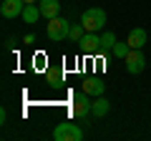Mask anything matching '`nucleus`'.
Listing matches in <instances>:
<instances>
[{
    "instance_id": "nucleus-17",
    "label": "nucleus",
    "mask_w": 151,
    "mask_h": 141,
    "mask_svg": "<svg viewBox=\"0 0 151 141\" xmlns=\"http://www.w3.org/2000/svg\"><path fill=\"white\" fill-rule=\"evenodd\" d=\"M0 121H3V124L8 121V111H5V109H0Z\"/></svg>"
},
{
    "instance_id": "nucleus-12",
    "label": "nucleus",
    "mask_w": 151,
    "mask_h": 141,
    "mask_svg": "<svg viewBox=\"0 0 151 141\" xmlns=\"http://www.w3.org/2000/svg\"><path fill=\"white\" fill-rule=\"evenodd\" d=\"M40 15H43V13H40V8H38L35 3H25V10H23V15H20V18H23L25 23H35Z\"/></svg>"
},
{
    "instance_id": "nucleus-13",
    "label": "nucleus",
    "mask_w": 151,
    "mask_h": 141,
    "mask_svg": "<svg viewBox=\"0 0 151 141\" xmlns=\"http://www.w3.org/2000/svg\"><path fill=\"white\" fill-rule=\"evenodd\" d=\"M116 33H103L101 35V50H108V53H113V48H116Z\"/></svg>"
},
{
    "instance_id": "nucleus-3",
    "label": "nucleus",
    "mask_w": 151,
    "mask_h": 141,
    "mask_svg": "<svg viewBox=\"0 0 151 141\" xmlns=\"http://www.w3.org/2000/svg\"><path fill=\"white\" fill-rule=\"evenodd\" d=\"M53 139L55 141H81L83 131L78 129L73 121H60V124L53 129Z\"/></svg>"
},
{
    "instance_id": "nucleus-6",
    "label": "nucleus",
    "mask_w": 151,
    "mask_h": 141,
    "mask_svg": "<svg viewBox=\"0 0 151 141\" xmlns=\"http://www.w3.org/2000/svg\"><path fill=\"white\" fill-rule=\"evenodd\" d=\"M23 10H25V0H3V3H0V13H3V18H8V20L20 18Z\"/></svg>"
},
{
    "instance_id": "nucleus-1",
    "label": "nucleus",
    "mask_w": 151,
    "mask_h": 141,
    "mask_svg": "<svg viewBox=\"0 0 151 141\" xmlns=\"http://www.w3.org/2000/svg\"><path fill=\"white\" fill-rule=\"evenodd\" d=\"M70 25L73 23H68L65 18H50L48 20V28H45V35H48L50 43H60L63 38H68V33H70Z\"/></svg>"
},
{
    "instance_id": "nucleus-9",
    "label": "nucleus",
    "mask_w": 151,
    "mask_h": 141,
    "mask_svg": "<svg viewBox=\"0 0 151 141\" xmlns=\"http://www.w3.org/2000/svg\"><path fill=\"white\" fill-rule=\"evenodd\" d=\"M38 8H40L43 18H48V20L60 15V3H58V0H40V3H38Z\"/></svg>"
},
{
    "instance_id": "nucleus-4",
    "label": "nucleus",
    "mask_w": 151,
    "mask_h": 141,
    "mask_svg": "<svg viewBox=\"0 0 151 141\" xmlns=\"http://www.w3.org/2000/svg\"><path fill=\"white\" fill-rule=\"evenodd\" d=\"M91 106H93V101H91V96H88L86 91L73 93V98H70V114H73L76 119H86V116L91 114Z\"/></svg>"
},
{
    "instance_id": "nucleus-7",
    "label": "nucleus",
    "mask_w": 151,
    "mask_h": 141,
    "mask_svg": "<svg viewBox=\"0 0 151 141\" xmlns=\"http://www.w3.org/2000/svg\"><path fill=\"white\" fill-rule=\"evenodd\" d=\"M78 45H81V50H83V53H88V55H91V53H98V50H101V35H98V33H88V30H86V35L81 38V43H78Z\"/></svg>"
},
{
    "instance_id": "nucleus-5",
    "label": "nucleus",
    "mask_w": 151,
    "mask_h": 141,
    "mask_svg": "<svg viewBox=\"0 0 151 141\" xmlns=\"http://www.w3.org/2000/svg\"><path fill=\"white\" fill-rule=\"evenodd\" d=\"M126 70H129V73H141V70L146 68V58H144V53H141V48H131V53L126 55Z\"/></svg>"
},
{
    "instance_id": "nucleus-18",
    "label": "nucleus",
    "mask_w": 151,
    "mask_h": 141,
    "mask_svg": "<svg viewBox=\"0 0 151 141\" xmlns=\"http://www.w3.org/2000/svg\"><path fill=\"white\" fill-rule=\"evenodd\" d=\"M25 3H40V0H25Z\"/></svg>"
},
{
    "instance_id": "nucleus-8",
    "label": "nucleus",
    "mask_w": 151,
    "mask_h": 141,
    "mask_svg": "<svg viewBox=\"0 0 151 141\" xmlns=\"http://www.w3.org/2000/svg\"><path fill=\"white\" fill-rule=\"evenodd\" d=\"M83 91H86L91 98L103 96V91H106V83H103L98 76H88V78H83Z\"/></svg>"
},
{
    "instance_id": "nucleus-11",
    "label": "nucleus",
    "mask_w": 151,
    "mask_h": 141,
    "mask_svg": "<svg viewBox=\"0 0 151 141\" xmlns=\"http://www.w3.org/2000/svg\"><path fill=\"white\" fill-rule=\"evenodd\" d=\"M129 45L131 48H144L146 45V30L144 28H134L129 33Z\"/></svg>"
},
{
    "instance_id": "nucleus-14",
    "label": "nucleus",
    "mask_w": 151,
    "mask_h": 141,
    "mask_svg": "<svg viewBox=\"0 0 151 141\" xmlns=\"http://www.w3.org/2000/svg\"><path fill=\"white\" fill-rule=\"evenodd\" d=\"M86 35V28H83V23H73L70 25V33H68V38L73 40V43H81V38Z\"/></svg>"
},
{
    "instance_id": "nucleus-10",
    "label": "nucleus",
    "mask_w": 151,
    "mask_h": 141,
    "mask_svg": "<svg viewBox=\"0 0 151 141\" xmlns=\"http://www.w3.org/2000/svg\"><path fill=\"white\" fill-rule=\"evenodd\" d=\"M108 111H111V101L103 96H96L93 98V106H91V114L96 116V119H101V116H108Z\"/></svg>"
},
{
    "instance_id": "nucleus-16",
    "label": "nucleus",
    "mask_w": 151,
    "mask_h": 141,
    "mask_svg": "<svg viewBox=\"0 0 151 141\" xmlns=\"http://www.w3.org/2000/svg\"><path fill=\"white\" fill-rule=\"evenodd\" d=\"M60 78H63V76H60V70H53V68L48 70V83H60Z\"/></svg>"
},
{
    "instance_id": "nucleus-2",
    "label": "nucleus",
    "mask_w": 151,
    "mask_h": 141,
    "mask_svg": "<svg viewBox=\"0 0 151 141\" xmlns=\"http://www.w3.org/2000/svg\"><path fill=\"white\" fill-rule=\"evenodd\" d=\"M81 23L88 33H98L103 25H106V10L103 8H88L81 15Z\"/></svg>"
},
{
    "instance_id": "nucleus-15",
    "label": "nucleus",
    "mask_w": 151,
    "mask_h": 141,
    "mask_svg": "<svg viewBox=\"0 0 151 141\" xmlns=\"http://www.w3.org/2000/svg\"><path fill=\"white\" fill-rule=\"evenodd\" d=\"M129 53H131L129 40H126V43H116V48H113V55H116V58H126Z\"/></svg>"
}]
</instances>
